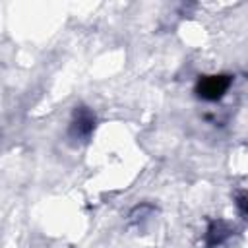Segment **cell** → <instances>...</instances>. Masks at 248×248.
<instances>
[{"label":"cell","instance_id":"cell-2","mask_svg":"<svg viewBox=\"0 0 248 248\" xmlns=\"http://www.w3.org/2000/svg\"><path fill=\"white\" fill-rule=\"evenodd\" d=\"M95 128V114L87 107H76L74 118L70 124V136L72 138H89Z\"/></svg>","mask_w":248,"mask_h":248},{"label":"cell","instance_id":"cell-4","mask_svg":"<svg viewBox=\"0 0 248 248\" xmlns=\"http://www.w3.org/2000/svg\"><path fill=\"white\" fill-rule=\"evenodd\" d=\"M236 205H238L240 213L248 215V192H242V194L236 196Z\"/></svg>","mask_w":248,"mask_h":248},{"label":"cell","instance_id":"cell-1","mask_svg":"<svg viewBox=\"0 0 248 248\" xmlns=\"http://www.w3.org/2000/svg\"><path fill=\"white\" fill-rule=\"evenodd\" d=\"M232 83V76L229 74H211V76H200L196 83V95L203 101H219L225 97Z\"/></svg>","mask_w":248,"mask_h":248},{"label":"cell","instance_id":"cell-3","mask_svg":"<svg viewBox=\"0 0 248 248\" xmlns=\"http://www.w3.org/2000/svg\"><path fill=\"white\" fill-rule=\"evenodd\" d=\"M229 234H231V229H229V225L225 221H211L209 229L205 232V244L209 248H213V246L221 244Z\"/></svg>","mask_w":248,"mask_h":248}]
</instances>
